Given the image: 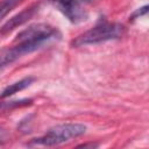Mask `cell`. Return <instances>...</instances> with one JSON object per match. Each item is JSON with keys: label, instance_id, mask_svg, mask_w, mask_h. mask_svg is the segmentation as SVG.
Segmentation results:
<instances>
[{"label": "cell", "instance_id": "8992f818", "mask_svg": "<svg viewBox=\"0 0 149 149\" xmlns=\"http://www.w3.org/2000/svg\"><path fill=\"white\" fill-rule=\"evenodd\" d=\"M34 81H35V77L29 76V77L22 78V79L19 80V81H15V83L8 85V86L5 87V88L2 90V92L0 93V99H6V98H8V97H10V95H13V94H15V93H17L19 91H22V90L27 88V87L30 86Z\"/></svg>", "mask_w": 149, "mask_h": 149}, {"label": "cell", "instance_id": "ba28073f", "mask_svg": "<svg viewBox=\"0 0 149 149\" xmlns=\"http://www.w3.org/2000/svg\"><path fill=\"white\" fill-rule=\"evenodd\" d=\"M22 0H3L0 2V21L14 8L16 7Z\"/></svg>", "mask_w": 149, "mask_h": 149}, {"label": "cell", "instance_id": "277c9868", "mask_svg": "<svg viewBox=\"0 0 149 149\" xmlns=\"http://www.w3.org/2000/svg\"><path fill=\"white\" fill-rule=\"evenodd\" d=\"M59 12L72 23H79L87 19L88 13L85 8L92 0H50Z\"/></svg>", "mask_w": 149, "mask_h": 149}, {"label": "cell", "instance_id": "9c48e42d", "mask_svg": "<svg viewBox=\"0 0 149 149\" xmlns=\"http://www.w3.org/2000/svg\"><path fill=\"white\" fill-rule=\"evenodd\" d=\"M148 5H146V6H143V7H141V8H139V9H136L130 16H129V21H133V20H135L136 17H139V16H142V15H146L147 13H148Z\"/></svg>", "mask_w": 149, "mask_h": 149}, {"label": "cell", "instance_id": "5b68a950", "mask_svg": "<svg viewBox=\"0 0 149 149\" xmlns=\"http://www.w3.org/2000/svg\"><path fill=\"white\" fill-rule=\"evenodd\" d=\"M38 7H40L38 3H34V5L29 6L28 8L23 9L22 12H20L19 14L14 15L13 17H10V19L0 28V33H1L2 35H6V34L10 33L12 30H14L15 28H17V27L24 24L26 22H28V21L37 13Z\"/></svg>", "mask_w": 149, "mask_h": 149}, {"label": "cell", "instance_id": "52a82bcc", "mask_svg": "<svg viewBox=\"0 0 149 149\" xmlns=\"http://www.w3.org/2000/svg\"><path fill=\"white\" fill-rule=\"evenodd\" d=\"M33 104L31 99H20V100H12V101H5V102H0V114L19 108V107H24V106H29Z\"/></svg>", "mask_w": 149, "mask_h": 149}, {"label": "cell", "instance_id": "7a4b0ae2", "mask_svg": "<svg viewBox=\"0 0 149 149\" xmlns=\"http://www.w3.org/2000/svg\"><path fill=\"white\" fill-rule=\"evenodd\" d=\"M125 33V27L121 23H109V22H99L93 28L84 31L72 40L71 45L79 48L87 44H97L111 40L120 38Z\"/></svg>", "mask_w": 149, "mask_h": 149}, {"label": "cell", "instance_id": "6da1fadb", "mask_svg": "<svg viewBox=\"0 0 149 149\" xmlns=\"http://www.w3.org/2000/svg\"><path fill=\"white\" fill-rule=\"evenodd\" d=\"M61 33L47 23H35L20 31L14 40L15 44L0 52V70L14 63L23 55L41 49L51 41L58 40Z\"/></svg>", "mask_w": 149, "mask_h": 149}, {"label": "cell", "instance_id": "3957f363", "mask_svg": "<svg viewBox=\"0 0 149 149\" xmlns=\"http://www.w3.org/2000/svg\"><path fill=\"white\" fill-rule=\"evenodd\" d=\"M86 127L81 123H64L50 128L43 136L33 139L29 144L52 147L68 142L85 134Z\"/></svg>", "mask_w": 149, "mask_h": 149}, {"label": "cell", "instance_id": "8fae6325", "mask_svg": "<svg viewBox=\"0 0 149 149\" xmlns=\"http://www.w3.org/2000/svg\"><path fill=\"white\" fill-rule=\"evenodd\" d=\"M98 146H99L98 143H93V142H91V143H83V144H79L78 148H87V147H90V148H97Z\"/></svg>", "mask_w": 149, "mask_h": 149}, {"label": "cell", "instance_id": "30bf717a", "mask_svg": "<svg viewBox=\"0 0 149 149\" xmlns=\"http://www.w3.org/2000/svg\"><path fill=\"white\" fill-rule=\"evenodd\" d=\"M7 137H8L7 130H6L5 128L0 127V144L3 143V142H6V141H7Z\"/></svg>", "mask_w": 149, "mask_h": 149}]
</instances>
